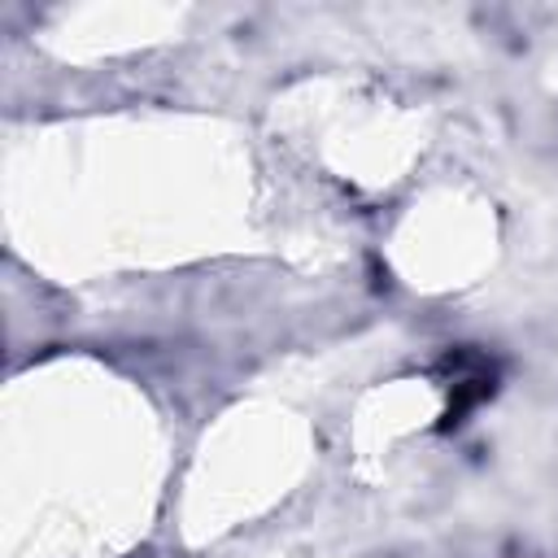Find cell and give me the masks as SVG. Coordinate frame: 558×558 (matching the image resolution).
Wrapping results in <instances>:
<instances>
[{"label": "cell", "instance_id": "obj_1", "mask_svg": "<svg viewBox=\"0 0 558 558\" xmlns=\"http://www.w3.org/2000/svg\"><path fill=\"white\" fill-rule=\"evenodd\" d=\"M449 410H445V427H458L484 397H493V366L480 357V353H471V349H462V353H453L449 362Z\"/></svg>", "mask_w": 558, "mask_h": 558}]
</instances>
